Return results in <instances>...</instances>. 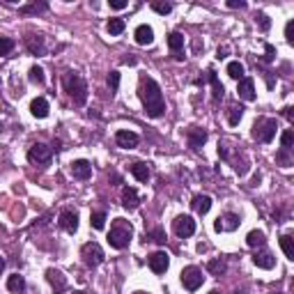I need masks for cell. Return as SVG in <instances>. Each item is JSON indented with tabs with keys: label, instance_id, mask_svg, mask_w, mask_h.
<instances>
[{
	"label": "cell",
	"instance_id": "cell-16",
	"mask_svg": "<svg viewBox=\"0 0 294 294\" xmlns=\"http://www.w3.org/2000/svg\"><path fill=\"white\" fill-rule=\"evenodd\" d=\"M253 264L258 267V269H274L276 258L269 253V250H255V255H253Z\"/></svg>",
	"mask_w": 294,
	"mask_h": 294
},
{
	"label": "cell",
	"instance_id": "cell-36",
	"mask_svg": "<svg viewBox=\"0 0 294 294\" xmlns=\"http://www.w3.org/2000/svg\"><path fill=\"white\" fill-rule=\"evenodd\" d=\"M28 78H30V83H35V85H41L44 83V69L41 67H30V71H28Z\"/></svg>",
	"mask_w": 294,
	"mask_h": 294
},
{
	"label": "cell",
	"instance_id": "cell-1",
	"mask_svg": "<svg viewBox=\"0 0 294 294\" xmlns=\"http://www.w3.org/2000/svg\"><path fill=\"white\" fill-rule=\"evenodd\" d=\"M138 97L145 106V113L150 117H161L165 113V99L163 92H161L159 83L150 76H143L140 78V88H138Z\"/></svg>",
	"mask_w": 294,
	"mask_h": 294
},
{
	"label": "cell",
	"instance_id": "cell-27",
	"mask_svg": "<svg viewBox=\"0 0 294 294\" xmlns=\"http://www.w3.org/2000/svg\"><path fill=\"white\" fill-rule=\"evenodd\" d=\"M168 46L173 53L180 55V51L184 49V35H180V32H170L168 35Z\"/></svg>",
	"mask_w": 294,
	"mask_h": 294
},
{
	"label": "cell",
	"instance_id": "cell-24",
	"mask_svg": "<svg viewBox=\"0 0 294 294\" xmlns=\"http://www.w3.org/2000/svg\"><path fill=\"white\" fill-rule=\"evenodd\" d=\"M25 46H28V51H30L32 55H41L44 53V37L39 35H32L25 39Z\"/></svg>",
	"mask_w": 294,
	"mask_h": 294
},
{
	"label": "cell",
	"instance_id": "cell-40",
	"mask_svg": "<svg viewBox=\"0 0 294 294\" xmlns=\"http://www.w3.org/2000/svg\"><path fill=\"white\" fill-rule=\"evenodd\" d=\"M280 143H283V150H292V143H294V134H292V129H287V131H283V136H280Z\"/></svg>",
	"mask_w": 294,
	"mask_h": 294
},
{
	"label": "cell",
	"instance_id": "cell-14",
	"mask_svg": "<svg viewBox=\"0 0 294 294\" xmlns=\"http://www.w3.org/2000/svg\"><path fill=\"white\" fill-rule=\"evenodd\" d=\"M138 134H134V131H127V129H122V131H117L115 134V143L120 145V147H124V150H131V147H136L138 145Z\"/></svg>",
	"mask_w": 294,
	"mask_h": 294
},
{
	"label": "cell",
	"instance_id": "cell-23",
	"mask_svg": "<svg viewBox=\"0 0 294 294\" xmlns=\"http://www.w3.org/2000/svg\"><path fill=\"white\" fill-rule=\"evenodd\" d=\"M207 78H209V83H212V90H214V101H221L223 99V83L219 80V76H216V71L214 69H207Z\"/></svg>",
	"mask_w": 294,
	"mask_h": 294
},
{
	"label": "cell",
	"instance_id": "cell-44",
	"mask_svg": "<svg viewBox=\"0 0 294 294\" xmlns=\"http://www.w3.org/2000/svg\"><path fill=\"white\" fill-rule=\"evenodd\" d=\"M292 32H294V21H287V25H285V39H287L289 44H294Z\"/></svg>",
	"mask_w": 294,
	"mask_h": 294
},
{
	"label": "cell",
	"instance_id": "cell-50",
	"mask_svg": "<svg viewBox=\"0 0 294 294\" xmlns=\"http://www.w3.org/2000/svg\"><path fill=\"white\" fill-rule=\"evenodd\" d=\"M3 269H5V260L0 258V274H3Z\"/></svg>",
	"mask_w": 294,
	"mask_h": 294
},
{
	"label": "cell",
	"instance_id": "cell-9",
	"mask_svg": "<svg viewBox=\"0 0 294 294\" xmlns=\"http://www.w3.org/2000/svg\"><path fill=\"white\" fill-rule=\"evenodd\" d=\"M28 159L32 161V163H49L51 161V147L44 143H35L28 150Z\"/></svg>",
	"mask_w": 294,
	"mask_h": 294
},
{
	"label": "cell",
	"instance_id": "cell-18",
	"mask_svg": "<svg viewBox=\"0 0 294 294\" xmlns=\"http://www.w3.org/2000/svg\"><path fill=\"white\" fill-rule=\"evenodd\" d=\"M30 113H32V117H37V120H44L46 115H49V101H46L44 97L32 99L30 101Z\"/></svg>",
	"mask_w": 294,
	"mask_h": 294
},
{
	"label": "cell",
	"instance_id": "cell-8",
	"mask_svg": "<svg viewBox=\"0 0 294 294\" xmlns=\"http://www.w3.org/2000/svg\"><path fill=\"white\" fill-rule=\"evenodd\" d=\"M173 230H175V234H177V237L186 239V237H191V234L195 232V221L191 219V216L182 214V216H177V219L173 221Z\"/></svg>",
	"mask_w": 294,
	"mask_h": 294
},
{
	"label": "cell",
	"instance_id": "cell-29",
	"mask_svg": "<svg viewBox=\"0 0 294 294\" xmlns=\"http://www.w3.org/2000/svg\"><path fill=\"white\" fill-rule=\"evenodd\" d=\"M280 248H283L285 258L294 260V239L289 237V234H283V237H280Z\"/></svg>",
	"mask_w": 294,
	"mask_h": 294
},
{
	"label": "cell",
	"instance_id": "cell-46",
	"mask_svg": "<svg viewBox=\"0 0 294 294\" xmlns=\"http://www.w3.org/2000/svg\"><path fill=\"white\" fill-rule=\"evenodd\" d=\"M228 7H230V10H241V7H246V3H244V0H230Z\"/></svg>",
	"mask_w": 294,
	"mask_h": 294
},
{
	"label": "cell",
	"instance_id": "cell-12",
	"mask_svg": "<svg viewBox=\"0 0 294 294\" xmlns=\"http://www.w3.org/2000/svg\"><path fill=\"white\" fill-rule=\"evenodd\" d=\"M46 280H49L51 287L55 289V294H62L67 289V278L62 276V271H58V269H46Z\"/></svg>",
	"mask_w": 294,
	"mask_h": 294
},
{
	"label": "cell",
	"instance_id": "cell-39",
	"mask_svg": "<svg viewBox=\"0 0 294 294\" xmlns=\"http://www.w3.org/2000/svg\"><path fill=\"white\" fill-rule=\"evenodd\" d=\"M12 49H14V39H10V37H0V55L12 53Z\"/></svg>",
	"mask_w": 294,
	"mask_h": 294
},
{
	"label": "cell",
	"instance_id": "cell-33",
	"mask_svg": "<svg viewBox=\"0 0 294 294\" xmlns=\"http://www.w3.org/2000/svg\"><path fill=\"white\" fill-rule=\"evenodd\" d=\"M145 239L154 241V244H165V230L163 228H154L152 232L145 234Z\"/></svg>",
	"mask_w": 294,
	"mask_h": 294
},
{
	"label": "cell",
	"instance_id": "cell-30",
	"mask_svg": "<svg viewBox=\"0 0 294 294\" xmlns=\"http://www.w3.org/2000/svg\"><path fill=\"white\" fill-rule=\"evenodd\" d=\"M225 269H228V267H225V262L221 258L219 260H209V262H207V271H209L212 276H223Z\"/></svg>",
	"mask_w": 294,
	"mask_h": 294
},
{
	"label": "cell",
	"instance_id": "cell-54",
	"mask_svg": "<svg viewBox=\"0 0 294 294\" xmlns=\"http://www.w3.org/2000/svg\"><path fill=\"white\" fill-rule=\"evenodd\" d=\"M74 294H85V292H74Z\"/></svg>",
	"mask_w": 294,
	"mask_h": 294
},
{
	"label": "cell",
	"instance_id": "cell-34",
	"mask_svg": "<svg viewBox=\"0 0 294 294\" xmlns=\"http://www.w3.org/2000/svg\"><path fill=\"white\" fill-rule=\"evenodd\" d=\"M90 225L95 230H104V225H106V214H104V212H92V214H90Z\"/></svg>",
	"mask_w": 294,
	"mask_h": 294
},
{
	"label": "cell",
	"instance_id": "cell-11",
	"mask_svg": "<svg viewBox=\"0 0 294 294\" xmlns=\"http://www.w3.org/2000/svg\"><path fill=\"white\" fill-rule=\"evenodd\" d=\"M170 267V258L168 253H163V250H156V253L150 255V269L154 271V274H165Z\"/></svg>",
	"mask_w": 294,
	"mask_h": 294
},
{
	"label": "cell",
	"instance_id": "cell-26",
	"mask_svg": "<svg viewBox=\"0 0 294 294\" xmlns=\"http://www.w3.org/2000/svg\"><path fill=\"white\" fill-rule=\"evenodd\" d=\"M7 289L14 292V294L23 292V289H25V278H23V276H19V274L10 276V278H7Z\"/></svg>",
	"mask_w": 294,
	"mask_h": 294
},
{
	"label": "cell",
	"instance_id": "cell-51",
	"mask_svg": "<svg viewBox=\"0 0 294 294\" xmlns=\"http://www.w3.org/2000/svg\"><path fill=\"white\" fill-rule=\"evenodd\" d=\"M136 294H150V292H136Z\"/></svg>",
	"mask_w": 294,
	"mask_h": 294
},
{
	"label": "cell",
	"instance_id": "cell-19",
	"mask_svg": "<svg viewBox=\"0 0 294 294\" xmlns=\"http://www.w3.org/2000/svg\"><path fill=\"white\" fill-rule=\"evenodd\" d=\"M237 92H239V97L244 101H253L255 99V83H253V78H241Z\"/></svg>",
	"mask_w": 294,
	"mask_h": 294
},
{
	"label": "cell",
	"instance_id": "cell-15",
	"mask_svg": "<svg viewBox=\"0 0 294 294\" xmlns=\"http://www.w3.org/2000/svg\"><path fill=\"white\" fill-rule=\"evenodd\" d=\"M71 175H74L76 180H90V177H92L90 161H85V159L74 161V163H71Z\"/></svg>",
	"mask_w": 294,
	"mask_h": 294
},
{
	"label": "cell",
	"instance_id": "cell-38",
	"mask_svg": "<svg viewBox=\"0 0 294 294\" xmlns=\"http://www.w3.org/2000/svg\"><path fill=\"white\" fill-rule=\"evenodd\" d=\"M108 88H110V95L117 92V88H120V71H110L108 74Z\"/></svg>",
	"mask_w": 294,
	"mask_h": 294
},
{
	"label": "cell",
	"instance_id": "cell-20",
	"mask_svg": "<svg viewBox=\"0 0 294 294\" xmlns=\"http://www.w3.org/2000/svg\"><path fill=\"white\" fill-rule=\"evenodd\" d=\"M129 170H131V175H134L138 182H147V180H150V175H152L150 165L145 163V161H136V163H131Z\"/></svg>",
	"mask_w": 294,
	"mask_h": 294
},
{
	"label": "cell",
	"instance_id": "cell-53",
	"mask_svg": "<svg viewBox=\"0 0 294 294\" xmlns=\"http://www.w3.org/2000/svg\"><path fill=\"white\" fill-rule=\"evenodd\" d=\"M0 131H3V122H0Z\"/></svg>",
	"mask_w": 294,
	"mask_h": 294
},
{
	"label": "cell",
	"instance_id": "cell-37",
	"mask_svg": "<svg viewBox=\"0 0 294 294\" xmlns=\"http://www.w3.org/2000/svg\"><path fill=\"white\" fill-rule=\"evenodd\" d=\"M255 21L260 23V30H262V32H267L271 28V21H269V16L264 14V12H258V14H255Z\"/></svg>",
	"mask_w": 294,
	"mask_h": 294
},
{
	"label": "cell",
	"instance_id": "cell-7",
	"mask_svg": "<svg viewBox=\"0 0 294 294\" xmlns=\"http://www.w3.org/2000/svg\"><path fill=\"white\" fill-rule=\"evenodd\" d=\"M241 219L237 214H232V212H225L223 216H219V219L214 221V230L216 232H234V230L239 228Z\"/></svg>",
	"mask_w": 294,
	"mask_h": 294
},
{
	"label": "cell",
	"instance_id": "cell-45",
	"mask_svg": "<svg viewBox=\"0 0 294 294\" xmlns=\"http://www.w3.org/2000/svg\"><path fill=\"white\" fill-rule=\"evenodd\" d=\"M276 159H278V163H283V165H289V163H292V161H289V154H287V150L278 152V154H276Z\"/></svg>",
	"mask_w": 294,
	"mask_h": 294
},
{
	"label": "cell",
	"instance_id": "cell-6",
	"mask_svg": "<svg viewBox=\"0 0 294 294\" xmlns=\"http://www.w3.org/2000/svg\"><path fill=\"white\" fill-rule=\"evenodd\" d=\"M180 276H182V283H184V287L189 289V292H195V289L204 283V276L198 267H184Z\"/></svg>",
	"mask_w": 294,
	"mask_h": 294
},
{
	"label": "cell",
	"instance_id": "cell-52",
	"mask_svg": "<svg viewBox=\"0 0 294 294\" xmlns=\"http://www.w3.org/2000/svg\"><path fill=\"white\" fill-rule=\"evenodd\" d=\"M209 294H219V292H216V289H214V292H209Z\"/></svg>",
	"mask_w": 294,
	"mask_h": 294
},
{
	"label": "cell",
	"instance_id": "cell-17",
	"mask_svg": "<svg viewBox=\"0 0 294 294\" xmlns=\"http://www.w3.org/2000/svg\"><path fill=\"white\" fill-rule=\"evenodd\" d=\"M186 138H189V145L193 150H200L204 145V140H207V131L200 129V127H191V129L186 131Z\"/></svg>",
	"mask_w": 294,
	"mask_h": 294
},
{
	"label": "cell",
	"instance_id": "cell-31",
	"mask_svg": "<svg viewBox=\"0 0 294 294\" xmlns=\"http://www.w3.org/2000/svg\"><path fill=\"white\" fill-rule=\"evenodd\" d=\"M124 28H127L124 19H110L108 25H106V30H108L110 35H122V32H124Z\"/></svg>",
	"mask_w": 294,
	"mask_h": 294
},
{
	"label": "cell",
	"instance_id": "cell-21",
	"mask_svg": "<svg viewBox=\"0 0 294 294\" xmlns=\"http://www.w3.org/2000/svg\"><path fill=\"white\" fill-rule=\"evenodd\" d=\"M122 204H124L127 209H136L140 204V195L136 189H131V186H127L124 191H122Z\"/></svg>",
	"mask_w": 294,
	"mask_h": 294
},
{
	"label": "cell",
	"instance_id": "cell-4",
	"mask_svg": "<svg viewBox=\"0 0 294 294\" xmlns=\"http://www.w3.org/2000/svg\"><path fill=\"white\" fill-rule=\"evenodd\" d=\"M276 129H278V124H276L274 117H258L250 134H253V138L258 143H271L276 136Z\"/></svg>",
	"mask_w": 294,
	"mask_h": 294
},
{
	"label": "cell",
	"instance_id": "cell-22",
	"mask_svg": "<svg viewBox=\"0 0 294 294\" xmlns=\"http://www.w3.org/2000/svg\"><path fill=\"white\" fill-rule=\"evenodd\" d=\"M191 207H193V212H195V214L204 216V214H207V212L212 209V198H209V195H195V198H193V202H191Z\"/></svg>",
	"mask_w": 294,
	"mask_h": 294
},
{
	"label": "cell",
	"instance_id": "cell-49",
	"mask_svg": "<svg viewBox=\"0 0 294 294\" xmlns=\"http://www.w3.org/2000/svg\"><path fill=\"white\" fill-rule=\"evenodd\" d=\"M225 55H228V49H225V46H223V49H219V53H216V58H219V60H221V58H225Z\"/></svg>",
	"mask_w": 294,
	"mask_h": 294
},
{
	"label": "cell",
	"instance_id": "cell-5",
	"mask_svg": "<svg viewBox=\"0 0 294 294\" xmlns=\"http://www.w3.org/2000/svg\"><path fill=\"white\" fill-rule=\"evenodd\" d=\"M80 255H83V262L85 267H90V269H95V267H99L101 262H104V248H101L97 241H88V244H83V248H80Z\"/></svg>",
	"mask_w": 294,
	"mask_h": 294
},
{
	"label": "cell",
	"instance_id": "cell-2",
	"mask_svg": "<svg viewBox=\"0 0 294 294\" xmlns=\"http://www.w3.org/2000/svg\"><path fill=\"white\" fill-rule=\"evenodd\" d=\"M131 237H134V228H131L129 221L124 219H115L113 225H110V232H108V244L113 246V248L122 250L129 246Z\"/></svg>",
	"mask_w": 294,
	"mask_h": 294
},
{
	"label": "cell",
	"instance_id": "cell-41",
	"mask_svg": "<svg viewBox=\"0 0 294 294\" xmlns=\"http://www.w3.org/2000/svg\"><path fill=\"white\" fill-rule=\"evenodd\" d=\"M152 10L156 14H170L173 12V3H152Z\"/></svg>",
	"mask_w": 294,
	"mask_h": 294
},
{
	"label": "cell",
	"instance_id": "cell-43",
	"mask_svg": "<svg viewBox=\"0 0 294 294\" xmlns=\"http://www.w3.org/2000/svg\"><path fill=\"white\" fill-rule=\"evenodd\" d=\"M264 51H267V55H264V62H271L276 58V49L271 44H264Z\"/></svg>",
	"mask_w": 294,
	"mask_h": 294
},
{
	"label": "cell",
	"instance_id": "cell-42",
	"mask_svg": "<svg viewBox=\"0 0 294 294\" xmlns=\"http://www.w3.org/2000/svg\"><path fill=\"white\" fill-rule=\"evenodd\" d=\"M127 7H129V3H127V0H110V10H127Z\"/></svg>",
	"mask_w": 294,
	"mask_h": 294
},
{
	"label": "cell",
	"instance_id": "cell-3",
	"mask_svg": "<svg viewBox=\"0 0 294 294\" xmlns=\"http://www.w3.org/2000/svg\"><path fill=\"white\" fill-rule=\"evenodd\" d=\"M62 85H65V92L74 99L76 106H83L85 101H88V85H85V80L80 74H74V71L65 74Z\"/></svg>",
	"mask_w": 294,
	"mask_h": 294
},
{
	"label": "cell",
	"instance_id": "cell-32",
	"mask_svg": "<svg viewBox=\"0 0 294 294\" xmlns=\"http://www.w3.org/2000/svg\"><path fill=\"white\" fill-rule=\"evenodd\" d=\"M228 76H230V78H244V65H241V62H237V60H234V62H230V65H228Z\"/></svg>",
	"mask_w": 294,
	"mask_h": 294
},
{
	"label": "cell",
	"instance_id": "cell-47",
	"mask_svg": "<svg viewBox=\"0 0 294 294\" xmlns=\"http://www.w3.org/2000/svg\"><path fill=\"white\" fill-rule=\"evenodd\" d=\"M283 115H285V117H287V120H289V122H292V120H294V113H292V106H285V108H283Z\"/></svg>",
	"mask_w": 294,
	"mask_h": 294
},
{
	"label": "cell",
	"instance_id": "cell-13",
	"mask_svg": "<svg viewBox=\"0 0 294 294\" xmlns=\"http://www.w3.org/2000/svg\"><path fill=\"white\" fill-rule=\"evenodd\" d=\"M134 37H136V44H140V46H150L152 41H154V30H152V25L140 23L138 28H136Z\"/></svg>",
	"mask_w": 294,
	"mask_h": 294
},
{
	"label": "cell",
	"instance_id": "cell-48",
	"mask_svg": "<svg viewBox=\"0 0 294 294\" xmlns=\"http://www.w3.org/2000/svg\"><path fill=\"white\" fill-rule=\"evenodd\" d=\"M51 150H58V152H60L62 150V140H53V147H51Z\"/></svg>",
	"mask_w": 294,
	"mask_h": 294
},
{
	"label": "cell",
	"instance_id": "cell-10",
	"mask_svg": "<svg viewBox=\"0 0 294 294\" xmlns=\"http://www.w3.org/2000/svg\"><path fill=\"white\" fill-rule=\"evenodd\" d=\"M58 221H60V228L67 230V232H71V234L78 230V212L76 209H62Z\"/></svg>",
	"mask_w": 294,
	"mask_h": 294
},
{
	"label": "cell",
	"instance_id": "cell-25",
	"mask_svg": "<svg viewBox=\"0 0 294 294\" xmlns=\"http://www.w3.org/2000/svg\"><path fill=\"white\" fill-rule=\"evenodd\" d=\"M246 244H248L250 248H258V246H264V244H267V237H264L262 230H250L248 237H246Z\"/></svg>",
	"mask_w": 294,
	"mask_h": 294
},
{
	"label": "cell",
	"instance_id": "cell-28",
	"mask_svg": "<svg viewBox=\"0 0 294 294\" xmlns=\"http://www.w3.org/2000/svg\"><path fill=\"white\" fill-rule=\"evenodd\" d=\"M241 117H244V106H230V113H228V122L230 127H237L241 122Z\"/></svg>",
	"mask_w": 294,
	"mask_h": 294
},
{
	"label": "cell",
	"instance_id": "cell-35",
	"mask_svg": "<svg viewBox=\"0 0 294 294\" xmlns=\"http://www.w3.org/2000/svg\"><path fill=\"white\" fill-rule=\"evenodd\" d=\"M46 10H49L46 3H32V5L21 7V14H39V12H46Z\"/></svg>",
	"mask_w": 294,
	"mask_h": 294
}]
</instances>
